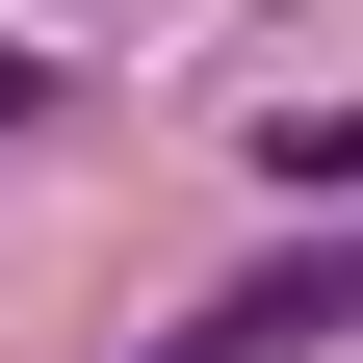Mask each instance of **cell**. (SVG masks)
<instances>
[{
	"label": "cell",
	"instance_id": "obj_1",
	"mask_svg": "<svg viewBox=\"0 0 363 363\" xmlns=\"http://www.w3.org/2000/svg\"><path fill=\"white\" fill-rule=\"evenodd\" d=\"M311 337H363V234H286V259H234L208 311H156L130 363H311Z\"/></svg>",
	"mask_w": 363,
	"mask_h": 363
}]
</instances>
